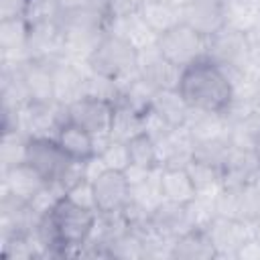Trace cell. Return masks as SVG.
Listing matches in <instances>:
<instances>
[{
    "instance_id": "15",
    "label": "cell",
    "mask_w": 260,
    "mask_h": 260,
    "mask_svg": "<svg viewBox=\"0 0 260 260\" xmlns=\"http://www.w3.org/2000/svg\"><path fill=\"white\" fill-rule=\"evenodd\" d=\"M100 160L104 162L106 169H116V171H128L130 167V156H128V146L122 140H106V144L98 150Z\"/></svg>"
},
{
    "instance_id": "13",
    "label": "cell",
    "mask_w": 260,
    "mask_h": 260,
    "mask_svg": "<svg viewBox=\"0 0 260 260\" xmlns=\"http://www.w3.org/2000/svg\"><path fill=\"white\" fill-rule=\"evenodd\" d=\"M128 146V156H130V167L132 171H154L160 167L158 160V150L156 142L148 132H138L130 140H126Z\"/></svg>"
},
{
    "instance_id": "17",
    "label": "cell",
    "mask_w": 260,
    "mask_h": 260,
    "mask_svg": "<svg viewBox=\"0 0 260 260\" xmlns=\"http://www.w3.org/2000/svg\"><path fill=\"white\" fill-rule=\"evenodd\" d=\"M106 10L114 18H130L142 10L144 0H104Z\"/></svg>"
},
{
    "instance_id": "7",
    "label": "cell",
    "mask_w": 260,
    "mask_h": 260,
    "mask_svg": "<svg viewBox=\"0 0 260 260\" xmlns=\"http://www.w3.org/2000/svg\"><path fill=\"white\" fill-rule=\"evenodd\" d=\"M114 112H116L114 100L91 95V93H83L81 98H77V100L67 104L63 120L79 124L81 128L91 132L95 138H100V136L110 138Z\"/></svg>"
},
{
    "instance_id": "2",
    "label": "cell",
    "mask_w": 260,
    "mask_h": 260,
    "mask_svg": "<svg viewBox=\"0 0 260 260\" xmlns=\"http://www.w3.org/2000/svg\"><path fill=\"white\" fill-rule=\"evenodd\" d=\"M95 209L77 205L67 195H61L41 219V236L47 246L77 248L85 244L98 223Z\"/></svg>"
},
{
    "instance_id": "8",
    "label": "cell",
    "mask_w": 260,
    "mask_h": 260,
    "mask_svg": "<svg viewBox=\"0 0 260 260\" xmlns=\"http://www.w3.org/2000/svg\"><path fill=\"white\" fill-rule=\"evenodd\" d=\"M181 14L183 22L207 39L215 37L228 26V6L223 0H189Z\"/></svg>"
},
{
    "instance_id": "3",
    "label": "cell",
    "mask_w": 260,
    "mask_h": 260,
    "mask_svg": "<svg viewBox=\"0 0 260 260\" xmlns=\"http://www.w3.org/2000/svg\"><path fill=\"white\" fill-rule=\"evenodd\" d=\"M207 37L199 35L195 28H191L187 22H177L175 26L167 28L156 37V51L158 55L169 61L171 65L183 69L191 65L193 61L207 55Z\"/></svg>"
},
{
    "instance_id": "1",
    "label": "cell",
    "mask_w": 260,
    "mask_h": 260,
    "mask_svg": "<svg viewBox=\"0 0 260 260\" xmlns=\"http://www.w3.org/2000/svg\"><path fill=\"white\" fill-rule=\"evenodd\" d=\"M177 91L185 104L199 114H223L234 102V83L221 63L209 55L183 67Z\"/></svg>"
},
{
    "instance_id": "4",
    "label": "cell",
    "mask_w": 260,
    "mask_h": 260,
    "mask_svg": "<svg viewBox=\"0 0 260 260\" xmlns=\"http://www.w3.org/2000/svg\"><path fill=\"white\" fill-rule=\"evenodd\" d=\"M140 51L122 35H110L102 37L95 47L89 53V63L98 75L110 77L116 81V77L124 75L132 67L138 65Z\"/></svg>"
},
{
    "instance_id": "10",
    "label": "cell",
    "mask_w": 260,
    "mask_h": 260,
    "mask_svg": "<svg viewBox=\"0 0 260 260\" xmlns=\"http://www.w3.org/2000/svg\"><path fill=\"white\" fill-rule=\"evenodd\" d=\"M55 140L61 146V150L75 162H87L100 150L98 138L91 132H87L85 128H81L79 124L69 122V120H63L57 126Z\"/></svg>"
},
{
    "instance_id": "14",
    "label": "cell",
    "mask_w": 260,
    "mask_h": 260,
    "mask_svg": "<svg viewBox=\"0 0 260 260\" xmlns=\"http://www.w3.org/2000/svg\"><path fill=\"white\" fill-rule=\"evenodd\" d=\"M173 254L183 258H205L215 254V244L211 240V234L207 236L199 230H191L177 240Z\"/></svg>"
},
{
    "instance_id": "11",
    "label": "cell",
    "mask_w": 260,
    "mask_h": 260,
    "mask_svg": "<svg viewBox=\"0 0 260 260\" xmlns=\"http://www.w3.org/2000/svg\"><path fill=\"white\" fill-rule=\"evenodd\" d=\"M4 185L18 203H30L49 183H45V179L26 160H22L12 167H6Z\"/></svg>"
},
{
    "instance_id": "6",
    "label": "cell",
    "mask_w": 260,
    "mask_h": 260,
    "mask_svg": "<svg viewBox=\"0 0 260 260\" xmlns=\"http://www.w3.org/2000/svg\"><path fill=\"white\" fill-rule=\"evenodd\" d=\"M95 209L100 215H122L134 203L132 181L126 171L106 169L95 179H91Z\"/></svg>"
},
{
    "instance_id": "16",
    "label": "cell",
    "mask_w": 260,
    "mask_h": 260,
    "mask_svg": "<svg viewBox=\"0 0 260 260\" xmlns=\"http://www.w3.org/2000/svg\"><path fill=\"white\" fill-rule=\"evenodd\" d=\"M65 195L75 201L77 205H83V207H89V209H95V199H93V187H91V181L87 177H81L79 181H75L67 191ZM98 211V209H95Z\"/></svg>"
},
{
    "instance_id": "9",
    "label": "cell",
    "mask_w": 260,
    "mask_h": 260,
    "mask_svg": "<svg viewBox=\"0 0 260 260\" xmlns=\"http://www.w3.org/2000/svg\"><path fill=\"white\" fill-rule=\"evenodd\" d=\"M158 191L162 201L189 207L195 203L199 189L187 167H165L158 173Z\"/></svg>"
},
{
    "instance_id": "5",
    "label": "cell",
    "mask_w": 260,
    "mask_h": 260,
    "mask_svg": "<svg viewBox=\"0 0 260 260\" xmlns=\"http://www.w3.org/2000/svg\"><path fill=\"white\" fill-rule=\"evenodd\" d=\"M24 160L45 179L49 185H63L65 177L73 169L75 160H71L61 146L57 144L55 136H32L26 140Z\"/></svg>"
},
{
    "instance_id": "12",
    "label": "cell",
    "mask_w": 260,
    "mask_h": 260,
    "mask_svg": "<svg viewBox=\"0 0 260 260\" xmlns=\"http://www.w3.org/2000/svg\"><path fill=\"white\" fill-rule=\"evenodd\" d=\"M20 83L35 106H47L55 98V73L43 63H30L22 73Z\"/></svg>"
}]
</instances>
